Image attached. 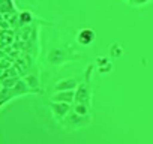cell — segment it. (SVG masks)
Listing matches in <instances>:
<instances>
[{
    "instance_id": "obj_5",
    "label": "cell",
    "mask_w": 153,
    "mask_h": 144,
    "mask_svg": "<svg viewBox=\"0 0 153 144\" xmlns=\"http://www.w3.org/2000/svg\"><path fill=\"white\" fill-rule=\"evenodd\" d=\"M51 101H56V102H66V104H72V102H75V90L54 92V95L51 96Z\"/></svg>"
},
{
    "instance_id": "obj_1",
    "label": "cell",
    "mask_w": 153,
    "mask_h": 144,
    "mask_svg": "<svg viewBox=\"0 0 153 144\" xmlns=\"http://www.w3.org/2000/svg\"><path fill=\"white\" fill-rule=\"evenodd\" d=\"M90 96H92L90 81L87 78L83 83H80L78 87H76V90H75V104H86V105H89L90 104Z\"/></svg>"
},
{
    "instance_id": "obj_3",
    "label": "cell",
    "mask_w": 153,
    "mask_h": 144,
    "mask_svg": "<svg viewBox=\"0 0 153 144\" xmlns=\"http://www.w3.org/2000/svg\"><path fill=\"white\" fill-rule=\"evenodd\" d=\"M71 104H66V102H56V101H51V111L53 114L59 119H63L66 117L69 113H71Z\"/></svg>"
},
{
    "instance_id": "obj_4",
    "label": "cell",
    "mask_w": 153,
    "mask_h": 144,
    "mask_svg": "<svg viewBox=\"0 0 153 144\" xmlns=\"http://www.w3.org/2000/svg\"><path fill=\"white\" fill-rule=\"evenodd\" d=\"M95 41V32L92 29H81L76 33V42L81 47H87Z\"/></svg>"
},
{
    "instance_id": "obj_2",
    "label": "cell",
    "mask_w": 153,
    "mask_h": 144,
    "mask_svg": "<svg viewBox=\"0 0 153 144\" xmlns=\"http://www.w3.org/2000/svg\"><path fill=\"white\" fill-rule=\"evenodd\" d=\"M78 80L74 78V77H66V78H62L56 83L54 86V90L56 92H65V90H76L78 87Z\"/></svg>"
}]
</instances>
